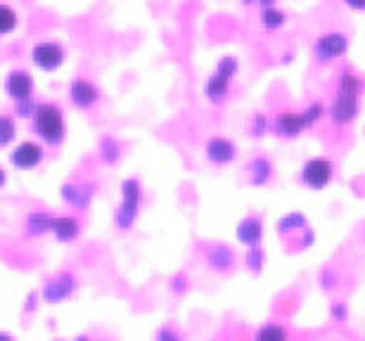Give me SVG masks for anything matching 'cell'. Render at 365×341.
<instances>
[{"mask_svg": "<svg viewBox=\"0 0 365 341\" xmlns=\"http://www.w3.org/2000/svg\"><path fill=\"white\" fill-rule=\"evenodd\" d=\"M361 93L363 81L354 69H341L339 83H337V95H334L330 105V119L337 126H349L356 116H359L361 107Z\"/></svg>", "mask_w": 365, "mask_h": 341, "instance_id": "cell-1", "label": "cell"}, {"mask_svg": "<svg viewBox=\"0 0 365 341\" xmlns=\"http://www.w3.org/2000/svg\"><path fill=\"white\" fill-rule=\"evenodd\" d=\"M237 69H240V62L232 55L221 57V62L216 64L214 74L209 76L207 85H204V95H207L211 105H221L223 100L228 98L230 83H232V78H235Z\"/></svg>", "mask_w": 365, "mask_h": 341, "instance_id": "cell-2", "label": "cell"}, {"mask_svg": "<svg viewBox=\"0 0 365 341\" xmlns=\"http://www.w3.org/2000/svg\"><path fill=\"white\" fill-rule=\"evenodd\" d=\"M140 201H143L140 183H138L135 178L126 180V183L121 185V204H119V211H116V226L121 230H128L135 223Z\"/></svg>", "mask_w": 365, "mask_h": 341, "instance_id": "cell-3", "label": "cell"}, {"mask_svg": "<svg viewBox=\"0 0 365 341\" xmlns=\"http://www.w3.org/2000/svg\"><path fill=\"white\" fill-rule=\"evenodd\" d=\"M349 50V36L344 31H325L313 43V60L318 64H330L344 57Z\"/></svg>", "mask_w": 365, "mask_h": 341, "instance_id": "cell-4", "label": "cell"}, {"mask_svg": "<svg viewBox=\"0 0 365 341\" xmlns=\"http://www.w3.org/2000/svg\"><path fill=\"white\" fill-rule=\"evenodd\" d=\"M332 178H334L332 162L325 157L309 159V162L302 166V171H299V180H302V185L309 187V190H316V192L325 190V187L332 183Z\"/></svg>", "mask_w": 365, "mask_h": 341, "instance_id": "cell-5", "label": "cell"}, {"mask_svg": "<svg viewBox=\"0 0 365 341\" xmlns=\"http://www.w3.org/2000/svg\"><path fill=\"white\" fill-rule=\"evenodd\" d=\"M36 130L46 142L57 145L64 137V119L55 105L36 107Z\"/></svg>", "mask_w": 365, "mask_h": 341, "instance_id": "cell-6", "label": "cell"}, {"mask_svg": "<svg viewBox=\"0 0 365 341\" xmlns=\"http://www.w3.org/2000/svg\"><path fill=\"white\" fill-rule=\"evenodd\" d=\"M271 126H273V133L277 137H282V140H294L304 130H309L302 119V112H289V110L277 114Z\"/></svg>", "mask_w": 365, "mask_h": 341, "instance_id": "cell-7", "label": "cell"}, {"mask_svg": "<svg viewBox=\"0 0 365 341\" xmlns=\"http://www.w3.org/2000/svg\"><path fill=\"white\" fill-rule=\"evenodd\" d=\"M204 152H207L209 162L216 166H228L235 162V157H237V147L228 140V137H211Z\"/></svg>", "mask_w": 365, "mask_h": 341, "instance_id": "cell-8", "label": "cell"}, {"mask_svg": "<svg viewBox=\"0 0 365 341\" xmlns=\"http://www.w3.org/2000/svg\"><path fill=\"white\" fill-rule=\"evenodd\" d=\"M247 173H250V183L254 187H266L275 176V166L266 154L254 157L250 166H247Z\"/></svg>", "mask_w": 365, "mask_h": 341, "instance_id": "cell-9", "label": "cell"}, {"mask_svg": "<svg viewBox=\"0 0 365 341\" xmlns=\"http://www.w3.org/2000/svg\"><path fill=\"white\" fill-rule=\"evenodd\" d=\"M34 62L38 64L41 69L55 71L64 62V53L57 43H41V46L34 48Z\"/></svg>", "mask_w": 365, "mask_h": 341, "instance_id": "cell-10", "label": "cell"}, {"mask_svg": "<svg viewBox=\"0 0 365 341\" xmlns=\"http://www.w3.org/2000/svg\"><path fill=\"white\" fill-rule=\"evenodd\" d=\"M235 235L245 246L261 244V239H264V221H261L259 216H247V219L237 226Z\"/></svg>", "mask_w": 365, "mask_h": 341, "instance_id": "cell-11", "label": "cell"}, {"mask_svg": "<svg viewBox=\"0 0 365 341\" xmlns=\"http://www.w3.org/2000/svg\"><path fill=\"white\" fill-rule=\"evenodd\" d=\"M10 159H12V164L17 166V169H34V166L41 164L43 149H41V145H36V142H24V145H19V147L12 152Z\"/></svg>", "mask_w": 365, "mask_h": 341, "instance_id": "cell-12", "label": "cell"}, {"mask_svg": "<svg viewBox=\"0 0 365 341\" xmlns=\"http://www.w3.org/2000/svg\"><path fill=\"white\" fill-rule=\"evenodd\" d=\"M311 226H309V221H306V216L304 214H299V211H292L287 216H282L280 221H277V235H280L284 242L292 237V235H299V232H306Z\"/></svg>", "mask_w": 365, "mask_h": 341, "instance_id": "cell-13", "label": "cell"}, {"mask_svg": "<svg viewBox=\"0 0 365 341\" xmlns=\"http://www.w3.org/2000/svg\"><path fill=\"white\" fill-rule=\"evenodd\" d=\"M7 95L12 100H17V103H24L29 98V93H31V78H29L26 71H12L10 76H7Z\"/></svg>", "mask_w": 365, "mask_h": 341, "instance_id": "cell-14", "label": "cell"}, {"mask_svg": "<svg viewBox=\"0 0 365 341\" xmlns=\"http://www.w3.org/2000/svg\"><path fill=\"white\" fill-rule=\"evenodd\" d=\"M71 100H74L76 107H81V110H88L95 103H98V90H95V85L83 81V78H76L74 83H71Z\"/></svg>", "mask_w": 365, "mask_h": 341, "instance_id": "cell-15", "label": "cell"}, {"mask_svg": "<svg viewBox=\"0 0 365 341\" xmlns=\"http://www.w3.org/2000/svg\"><path fill=\"white\" fill-rule=\"evenodd\" d=\"M209 263L214 271H230L232 266H235V253L228 244H214L209 249Z\"/></svg>", "mask_w": 365, "mask_h": 341, "instance_id": "cell-16", "label": "cell"}, {"mask_svg": "<svg viewBox=\"0 0 365 341\" xmlns=\"http://www.w3.org/2000/svg\"><path fill=\"white\" fill-rule=\"evenodd\" d=\"M259 21H261V26L268 28V31H277V28L284 26V21H287V14H284L282 10H277V5L264 7V10H261Z\"/></svg>", "mask_w": 365, "mask_h": 341, "instance_id": "cell-17", "label": "cell"}, {"mask_svg": "<svg viewBox=\"0 0 365 341\" xmlns=\"http://www.w3.org/2000/svg\"><path fill=\"white\" fill-rule=\"evenodd\" d=\"M53 232L57 235V239H62V242H69V239H74L78 235V223L74 219H69V216H64V219H55Z\"/></svg>", "mask_w": 365, "mask_h": 341, "instance_id": "cell-18", "label": "cell"}, {"mask_svg": "<svg viewBox=\"0 0 365 341\" xmlns=\"http://www.w3.org/2000/svg\"><path fill=\"white\" fill-rule=\"evenodd\" d=\"M71 292V278H60V280H55V282H48V287H46V299L50 303H55V301H62L64 296H67Z\"/></svg>", "mask_w": 365, "mask_h": 341, "instance_id": "cell-19", "label": "cell"}, {"mask_svg": "<svg viewBox=\"0 0 365 341\" xmlns=\"http://www.w3.org/2000/svg\"><path fill=\"white\" fill-rule=\"evenodd\" d=\"M245 263H247V268H250L252 273H261V271H264V263H266V251L261 249V244L247 246Z\"/></svg>", "mask_w": 365, "mask_h": 341, "instance_id": "cell-20", "label": "cell"}, {"mask_svg": "<svg viewBox=\"0 0 365 341\" xmlns=\"http://www.w3.org/2000/svg\"><path fill=\"white\" fill-rule=\"evenodd\" d=\"M325 116V105L323 103H311L306 110H302V119L306 123V128H313L316 123Z\"/></svg>", "mask_w": 365, "mask_h": 341, "instance_id": "cell-21", "label": "cell"}, {"mask_svg": "<svg viewBox=\"0 0 365 341\" xmlns=\"http://www.w3.org/2000/svg\"><path fill=\"white\" fill-rule=\"evenodd\" d=\"M257 337L259 339H280V341H284V339H287V330H284L282 325H277V322H266L264 327L257 330Z\"/></svg>", "mask_w": 365, "mask_h": 341, "instance_id": "cell-22", "label": "cell"}, {"mask_svg": "<svg viewBox=\"0 0 365 341\" xmlns=\"http://www.w3.org/2000/svg\"><path fill=\"white\" fill-rule=\"evenodd\" d=\"M268 128H271V119H268L266 114H254L252 116V123H250V135L252 137H264L268 133Z\"/></svg>", "mask_w": 365, "mask_h": 341, "instance_id": "cell-23", "label": "cell"}, {"mask_svg": "<svg viewBox=\"0 0 365 341\" xmlns=\"http://www.w3.org/2000/svg\"><path fill=\"white\" fill-rule=\"evenodd\" d=\"M53 223H55V219H50L48 214H34L31 219H29V230L34 228V232L38 235V232L53 230Z\"/></svg>", "mask_w": 365, "mask_h": 341, "instance_id": "cell-24", "label": "cell"}, {"mask_svg": "<svg viewBox=\"0 0 365 341\" xmlns=\"http://www.w3.org/2000/svg\"><path fill=\"white\" fill-rule=\"evenodd\" d=\"M14 26H17V14H14L10 7L0 5V36L10 33Z\"/></svg>", "mask_w": 365, "mask_h": 341, "instance_id": "cell-25", "label": "cell"}, {"mask_svg": "<svg viewBox=\"0 0 365 341\" xmlns=\"http://www.w3.org/2000/svg\"><path fill=\"white\" fill-rule=\"evenodd\" d=\"M64 197H67L71 204L86 206V197H91V192L86 190V187H67V190H64Z\"/></svg>", "mask_w": 365, "mask_h": 341, "instance_id": "cell-26", "label": "cell"}, {"mask_svg": "<svg viewBox=\"0 0 365 341\" xmlns=\"http://www.w3.org/2000/svg\"><path fill=\"white\" fill-rule=\"evenodd\" d=\"M14 137V123L7 116H0V147L7 145Z\"/></svg>", "mask_w": 365, "mask_h": 341, "instance_id": "cell-27", "label": "cell"}, {"mask_svg": "<svg viewBox=\"0 0 365 341\" xmlns=\"http://www.w3.org/2000/svg\"><path fill=\"white\" fill-rule=\"evenodd\" d=\"M318 282H320V285H323L325 292H332V289L337 287V275H334L332 268L327 266V268H323V271H320V278H318Z\"/></svg>", "mask_w": 365, "mask_h": 341, "instance_id": "cell-28", "label": "cell"}, {"mask_svg": "<svg viewBox=\"0 0 365 341\" xmlns=\"http://www.w3.org/2000/svg\"><path fill=\"white\" fill-rule=\"evenodd\" d=\"M330 318L337 325H344L346 322V318H349V308H346V303L344 301H337V303H332L330 306Z\"/></svg>", "mask_w": 365, "mask_h": 341, "instance_id": "cell-29", "label": "cell"}, {"mask_svg": "<svg viewBox=\"0 0 365 341\" xmlns=\"http://www.w3.org/2000/svg\"><path fill=\"white\" fill-rule=\"evenodd\" d=\"M344 5L354 12H365V0H344Z\"/></svg>", "mask_w": 365, "mask_h": 341, "instance_id": "cell-30", "label": "cell"}, {"mask_svg": "<svg viewBox=\"0 0 365 341\" xmlns=\"http://www.w3.org/2000/svg\"><path fill=\"white\" fill-rule=\"evenodd\" d=\"M254 5H261V7H273V5H277V0H254Z\"/></svg>", "mask_w": 365, "mask_h": 341, "instance_id": "cell-31", "label": "cell"}, {"mask_svg": "<svg viewBox=\"0 0 365 341\" xmlns=\"http://www.w3.org/2000/svg\"><path fill=\"white\" fill-rule=\"evenodd\" d=\"M159 337H169V339H176V335H173V332H169V330H162V332H159Z\"/></svg>", "mask_w": 365, "mask_h": 341, "instance_id": "cell-32", "label": "cell"}, {"mask_svg": "<svg viewBox=\"0 0 365 341\" xmlns=\"http://www.w3.org/2000/svg\"><path fill=\"white\" fill-rule=\"evenodd\" d=\"M5 183V173H3V169H0V185Z\"/></svg>", "mask_w": 365, "mask_h": 341, "instance_id": "cell-33", "label": "cell"}, {"mask_svg": "<svg viewBox=\"0 0 365 341\" xmlns=\"http://www.w3.org/2000/svg\"><path fill=\"white\" fill-rule=\"evenodd\" d=\"M245 5H254V0H242Z\"/></svg>", "mask_w": 365, "mask_h": 341, "instance_id": "cell-34", "label": "cell"}]
</instances>
